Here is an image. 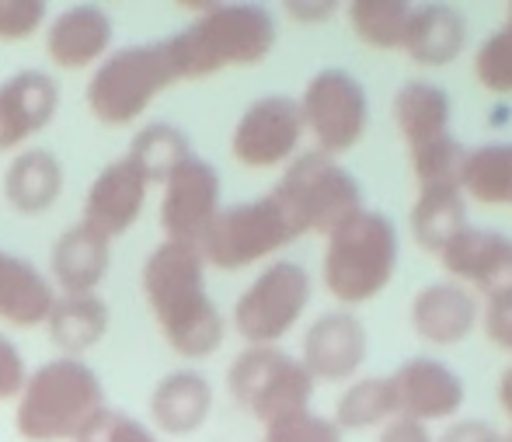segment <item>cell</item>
Listing matches in <instances>:
<instances>
[{"label": "cell", "mask_w": 512, "mask_h": 442, "mask_svg": "<svg viewBox=\"0 0 512 442\" xmlns=\"http://www.w3.org/2000/svg\"><path fill=\"white\" fill-rule=\"evenodd\" d=\"M398 415V397H394L391 376H366V380L352 383L342 397H338L335 425L338 429H370V425L387 422Z\"/></svg>", "instance_id": "31"}, {"label": "cell", "mask_w": 512, "mask_h": 442, "mask_svg": "<svg viewBox=\"0 0 512 442\" xmlns=\"http://www.w3.org/2000/svg\"><path fill=\"white\" fill-rule=\"evenodd\" d=\"M506 442H512V439H506Z\"/></svg>", "instance_id": "43"}, {"label": "cell", "mask_w": 512, "mask_h": 442, "mask_svg": "<svg viewBox=\"0 0 512 442\" xmlns=\"http://www.w3.org/2000/svg\"><path fill=\"white\" fill-rule=\"evenodd\" d=\"M53 303V286L42 279L39 268L0 251V321L11 328H35L46 324Z\"/></svg>", "instance_id": "23"}, {"label": "cell", "mask_w": 512, "mask_h": 442, "mask_svg": "<svg viewBox=\"0 0 512 442\" xmlns=\"http://www.w3.org/2000/svg\"><path fill=\"white\" fill-rule=\"evenodd\" d=\"M150 181L136 168L129 157L108 164L102 175L95 178L88 199H84V227L98 230L102 237H119L126 234L136 223V216L143 213V202H147Z\"/></svg>", "instance_id": "15"}, {"label": "cell", "mask_w": 512, "mask_h": 442, "mask_svg": "<svg viewBox=\"0 0 512 442\" xmlns=\"http://www.w3.org/2000/svg\"><path fill=\"white\" fill-rule=\"evenodd\" d=\"M60 105V88L42 70H21L0 84V154L46 129Z\"/></svg>", "instance_id": "16"}, {"label": "cell", "mask_w": 512, "mask_h": 442, "mask_svg": "<svg viewBox=\"0 0 512 442\" xmlns=\"http://www.w3.org/2000/svg\"><path fill=\"white\" fill-rule=\"evenodd\" d=\"M74 442H157V439L150 436V429L143 422L122 415V411L105 408Z\"/></svg>", "instance_id": "35"}, {"label": "cell", "mask_w": 512, "mask_h": 442, "mask_svg": "<svg viewBox=\"0 0 512 442\" xmlns=\"http://www.w3.org/2000/svg\"><path fill=\"white\" fill-rule=\"evenodd\" d=\"M105 411V390L81 359H53L25 380L14 429L25 442H74Z\"/></svg>", "instance_id": "3"}, {"label": "cell", "mask_w": 512, "mask_h": 442, "mask_svg": "<svg viewBox=\"0 0 512 442\" xmlns=\"http://www.w3.org/2000/svg\"><path fill=\"white\" fill-rule=\"evenodd\" d=\"M290 241H297V230L269 192L265 199L220 209L199 241V255L213 268L241 272V268L269 258L272 251L286 248Z\"/></svg>", "instance_id": "7"}, {"label": "cell", "mask_w": 512, "mask_h": 442, "mask_svg": "<svg viewBox=\"0 0 512 442\" xmlns=\"http://www.w3.org/2000/svg\"><path fill=\"white\" fill-rule=\"evenodd\" d=\"M439 258L446 272L467 279L481 296H488V303L512 296V241L506 234L464 227L439 251Z\"/></svg>", "instance_id": "13"}, {"label": "cell", "mask_w": 512, "mask_h": 442, "mask_svg": "<svg viewBox=\"0 0 512 442\" xmlns=\"http://www.w3.org/2000/svg\"><path fill=\"white\" fill-rule=\"evenodd\" d=\"M265 442H342V429L304 408L265 425Z\"/></svg>", "instance_id": "34"}, {"label": "cell", "mask_w": 512, "mask_h": 442, "mask_svg": "<svg viewBox=\"0 0 512 442\" xmlns=\"http://www.w3.org/2000/svg\"><path fill=\"white\" fill-rule=\"evenodd\" d=\"M178 84L168 42L115 49L88 84V108L105 126H126L140 119L161 91Z\"/></svg>", "instance_id": "6"}, {"label": "cell", "mask_w": 512, "mask_h": 442, "mask_svg": "<svg viewBox=\"0 0 512 442\" xmlns=\"http://www.w3.org/2000/svg\"><path fill=\"white\" fill-rule=\"evenodd\" d=\"M467 227V202L460 185H422L418 188L415 209H411V234L418 248L439 251Z\"/></svg>", "instance_id": "25"}, {"label": "cell", "mask_w": 512, "mask_h": 442, "mask_svg": "<svg viewBox=\"0 0 512 442\" xmlns=\"http://www.w3.org/2000/svg\"><path fill=\"white\" fill-rule=\"evenodd\" d=\"M227 387L230 397L265 425L293 415V411H304L314 397V380H310L304 362L272 349V345L237 355L230 362Z\"/></svg>", "instance_id": "8"}, {"label": "cell", "mask_w": 512, "mask_h": 442, "mask_svg": "<svg viewBox=\"0 0 512 442\" xmlns=\"http://www.w3.org/2000/svg\"><path fill=\"white\" fill-rule=\"evenodd\" d=\"M485 335L495 345H502L506 352H512V296L506 300H492L485 310Z\"/></svg>", "instance_id": "38"}, {"label": "cell", "mask_w": 512, "mask_h": 442, "mask_svg": "<svg viewBox=\"0 0 512 442\" xmlns=\"http://www.w3.org/2000/svg\"><path fill=\"white\" fill-rule=\"evenodd\" d=\"M467 25L464 14L450 4H418L411 11L401 49L422 67H446L464 53Z\"/></svg>", "instance_id": "22"}, {"label": "cell", "mask_w": 512, "mask_h": 442, "mask_svg": "<svg viewBox=\"0 0 512 442\" xmlns=\"http://www.w3.org/2000/svg\"><path fill=\"white\" fill-rule=\"evenodd\" d=\"M272 199L283 206L286 220L293 223L297 237L324 234L331 237L338 227L363 213V192L359 181L338 161L324 154H304L286 168L283 181L272 188Z\"/></svg>", "instance_id": "5"}, {"label": "cell", "mask_w": 512, "mask_h": 442, "mask_svg": "<svg viewBox=\"0 0 512 442\" xmlns=\"http://www.w3.org/2000/svg\"><path fill=\"white\" fill-rule=\"evenodd\" d=\"M129 161L147 175V181H168L171 171L178 168L182 161H189L192 150H189V140L178 126H168V122H154V126L140 129L133 136V147H129Z\"/></svg>", "instance_id": "29"}, {"label": "cell", "mask_w": 512, "mask_h": 442, "mask_svg": "<svg viewBox=\"0 0 512 442\" xmlns=\"http://www.w3.org/2000/svg\"><path fill=\"white\" fill-rule=\"evenodd\" d=\"M439 442H506V439H502L488 422H478V418H471V422L450 425V429L439 436Z\"/></svg>", "instance_id": "39"}, {"label": "cell", "mask_w": 512, "mask_h": 442, "mask_svg": "<svg viewBox=\"0 0 512 442\" xmlns=\"http://www.w3.org/2000/svg\"><path fill=\"white\" fill-rule=\"evenodd\" d=\"M143 296L164 342L185 359H206L223 342V317L206 296V262L196 244L164 241L143 265Z\"/></svg>", "instance_id": "1"}, {"label": "cell", "mask_w": 512, "mask_h": 442, "mask_svg": "<svg viewBox=\"0 0 512 442\" xmlns=\"http://www.w3.org/2000/svg\"><path fill=\"white\" fill-rule=\"evenodd\" d=\"M300 115H304V129H310L317 140V154H345L352 150L366 133L370 122V105H366V91L345 70H321L310 77L304 98H300Z\"/></svg>", "instance_id": "10"}, {"label": "cell", "mask_w": 512, "mask_h": 442, "mask_svg": "<svg viewBox=\"0 0 512 442\" xmlns=\"http://www.w3.org/2000/svg\"><path fill=\"white\" fill-rule=\"evenodd\" d=\"M304 369L310 380L342 383L366 362V328L352 314H324L304 335Z\"/></svg>", "instance_id": "17"}, {"label": "cell", "mask_w": 512, "mask_h": 442, "mask_svg": "<svg viewBox=\"0 0 512 442\" xmlns=\"http://www.w3.org/2000/svg\"><path fill=\"white\" fill-rule=\"evenodd\" d=\"M499 401H502V411L509 415L512 422V366L502 373V383H499Z\"/></svg>", "instance_id": "42"}, {"label": "cell", "mask_w": 512, "mask_h": 442, "mask_svg": "<svg viewBox=\"0 0 512 442\" xmlns=\"http://www.w3.org/2000/svg\"><path fill=\"white\" fill-rule=\"evenodd\" d=\"M25 380H28L25 359H21V352L14 349V342H7V338L0 335V401L18 397L21 387H25Z\"/></svg>", "instance_id": "37"}, {"label": "cell", "mask_w": 512, "mask_h": 442, "mask_svg": "<svg viewBox=\"0 0 512 442\" xmlns=\"http://www.w3.org/2000/svg\"><path fill=\"white\" fill-rule=\"evenodd\" d=\"M335 11H338L335 0H317V4L293 0V4H286V14H293V21H328Z\"/></svg>", "instance_id": "41"}, {"label": "cell", "mask_w": 512, "mask_h": 442, "mask_svg": "<svg viewBox=\"0 0 512 442\" xmlns=\"http://www.w3.org/2000/svg\"><path fill=\"white\" fill-rule=\"evenodd\" d=\"M467 150L457 143L453 133H443L436 140L411 150V168H415L418 188L422 185H460V168H464Z\"/></svg>", "instance_id": "32"}, {"label": "cell", "mask_w": 512, "mask_h": 442, "mask_svg": "<svg viewBox=\"0 0 512 442\" xmlns=\"http://www.w3.org/2000/svg\"><path fill=\"white\" fill-rule=\"evenodd\" d=\"M220 213V175L199 157L182 161L164 181L161 227L168 241L196 244L203 241L209 223Z\"/></svg>", "instance_id": "12"}, {"label": "cell", "mask_w": 512, "mask_h": 442, "mask_svg": "<svg viewBox=\"0 0 512 442\" xmlns=\"http://www.w3.org/2000/svg\"><path fill=\"white\" fill-rule=\"evenodd\" d=\"M213 411V387L196 369H178L157 383L150 397V418L168 436H192L203 429V422Z\"/></svg>", "instance_id": "20"}, {"label": "cell", "mask_w": 512, "mask_h": 442, "mask_svg": "<svg viewBox=\"0 0 512 442\" xmlns=\"http://www.w3.org/2000/svg\"><path fill=\"white\" fill-rule=\"evenodd\" d=\"M415 4L405 0H356L349 4L352 32L373 49H401Z\"/></svg>", "instance_id": "30"}, {"label": "cell", "mask_w": 512, "mask_h": 442, "mask_svg": "<svg viewBox=\"0 0 512 442\" xmlns=\"http://www.w3.org/2000/svg\"><path fill=\"white\" fill-rule=\"evenodd\" d=\"M411 324L432 345H457L478 324V300L464 286L436 282L425 286L411 303Z\"/></svg>", "instance_id": "18"}, {"label": "cell", "mask_w": 512, "mask_h": 442, "mask_svg": "<svg viewBox=\"0 0 512 442\" xmlns=\"http://www.w3.org/2000/svg\"><path fill=\"white\" fill-rule=\"evenodd\" d=\"M398 268V230L384 213L352 216L328 237L324 286L342 303H366L387 289Z\"/></svg>", "instance_id": "4"}, {"label": "cell", "mask_w": 512, "mask_h": 442, "mask_svg": "<svg viewBox=\"0 0 512 442\" xmlns=\"http://www.w3.org/2000/svg\"><path fill=\"white\" fill-rule=\"evenodd\" d=\"M394 122L411 150L422 147V143L450 133V94L436 84L411 81L394 98Z\"/></svg>", "instance_id": "27"}, {"label": "cell", "mask_w": 512, "mask_h": 442, "mask_svg": "<svg viewBox=\"0 0 512 442\" xmlns=\"http://www.w3.org/2000/svg\"><path fill=\"white\" fill-rule=\"evenodd\" d=\"M49 338L60 352H67V359H77L81 352L95 349L108 331V307L105 300H98L95 293L84 296H63L53 303L46 317Z\"/></svg>", "instance_id": "26"}, {"label": "cell", "mask_w": 512, "mask_h": 442, "mask_svg": "<svg viewBox=\"0 0 512 442\" xmlns=\"http://www.w3.org/2000/svg\"><path fill=\"white\" fill-rule=\"evenodd\" d=\"M474 74L488 91L512 94V7L506 25L481 42L478 56H474Z\"/></svg>", "instance_id": "33"}, {"label": "cell", "mask_w": 512, "mask_h": 442, "mask_svg": "<svg viewBox=\"0 0 512 442\" xmlns=\"http://www.w3.org/2000/svg\"><path fill=\"white\" fill-rule=\"evenodd\" d=\"M300 136H304L300 101L286 94H269L237 119L230 154L244 168H276L286 157H293Z\"/></svg>", "instance_id": "11"}, {"label": "cell", "mask_w": 512, "mask_h": 442, "mask_svg": "<svg viewBox=\"0 0 512 442\" xmlns=\"http://www.w3.org/2000/svg\"><path fill=\"white\" fill-rule=\"evenodd\" d=\"M42 18H46V4L42 0H0V39H28V35L39 32Z\"/></svg>", "instance_id": "36"}, {"label": "cell", "mask_w": 512, "mask_h": 442, "mask_svg": "<svg viewBox=\"0 0 512 442\" xmlns=\"http://www.w3.org/2000/svg\"><path fill=\"white\" fill-rule=\"evenodd\" d=\"M310 303V275L297 262L269 265L234 307V328L251 349L276 345L293 331Z\"/></svg>", "instance_id": "9"}, {"label": "cell", "mask_w": 512, "mask_h": 442, "mask_svg": "<svg viewBox=\"0 0 512 442\" xmlns=\"http://www.w3.org/2000/svg\"><path fill=\"white\" fill-rule=\"evenodd\" d=\"M108 46H112V21H108V14L95 4L67 7V11L49 25V35H46L49 60L63 70L88 67V63H95Z\"/></svg>", "instance_id": "19"}, {"label": "cell", "mask_w": 512, "mask_h": 442, "mask_svg": "<svg viewBox=\"0 0 512 442\" xmlns=\"http://www.w3.org/2000/svg\"><path fill=\"white\" fill-rule=\"evenodd\" d=\"M164 42L178 81H203L227 67L262 63L276 46V21L262 4H213Z\"/></svg>", "instance_id": "2"}, {"label": "cell", "mask_w": 512, "mask_h": 442, "mask_svg": "<svg viewBox=\"0 0 512 442\" xmlns=\"http://www.w3.org/2000/svg\"><path fill=\"white\" fill-rule=\"evenodd\" d=\"M63 168L49 150H25L11 161L4 175V195L21 216H39L60 199Z\"/></svg>", "instance_id": "24"}, {"label": "cell", "mask_w": 512, "mask_h": 442, "mask_svg": "<svg viewBox=\"0 0 512 442\" xmlns=\"http://www.w3.org/2000/svg\"><path fill=\"white\" fill-rule=\"evenodd\" d=\"M108 258H112V248H108V237H102L98 230L84 227H70L60 241L49 251V268H53L56 286L67 296H84L95 293V286L105 279Z\"/></svg>", "instance_id": "21"}, {"label": "cell", "mask_w": 512, "mask_h": 442, "mask_svg": "<svg viewBox=\"0 0 512 442\" xmlns=\"http://www.w3.org/2000/svg\"><path fill=\"white\" fill-rule=\"evenodd\" d=\"M401 418L411 422H439L464 408V380L439 359H408L391 376Z\"/></svg>", "instance_id": "14"}, {"label": "cell", "mask_w": 512, "mask_h": 442, "mask_svg": "<svg viewBox=\"0 0 512 442\" xmlns=\"http://www.w3.org/2000/svg\"><path fill=\"white\" fill-rule=\"evenodd\" d=\"M377 442H432L429 429L422 422H411V418H394L387 422V429L380 432Z\"/></svg>", "instance_id": "40"}, {"label": "cell", "mask_w": 512, "mask_h": 442, "mask_svg": "<svg viewBox=\"0 0 512 442\" xmlns=\"http://www.w3.org/2000/svg\"><path fill=\"white\" fill-rule=\"evenodd\" d=\"M460 192L485 206H512V143H485L467 150Z\"/></svg>", "instance_id": "28"}]
</instances>
